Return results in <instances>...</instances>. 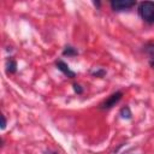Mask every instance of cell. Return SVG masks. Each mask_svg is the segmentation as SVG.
<instances>
[{"label":"cell","mask_w":154,"mask_h":154,"mask_svg":"<svg viewBox=\"0 0 154 154\" xmlns=\"http://www.w3.org/2000/svg\"><path fill=\"white\" fill-rule=\"evenodd\" d=\"M1 120H2V123H1V130H4V129L6 128V124H7L6 118H5V116H4V114H1Z\"/></svg>","instance_id":"cell-11"},{"label":"cell","mask_w":154,"mask_h":154,"mask_svg":"<svg viewBox=\"0 0 154 154\" xmlns=\"http://www.w3.org/2000/svg\"><path fill=\"white\" fill-rule=\"evenodd\" d=\"M91 75L95 76V77H99V78H102L106 75V70H103V69H96L95 71L91 72Z\"/></svg>","instance_id":"cell-9"},{"label":"cell","mask_w":154,"mask_h":154,"mask_svg":"<svg viewBox=\"0 0 154 154\" xmlns=\"http://www.w3.org/2000/svg\"><path fill=\"white\" fill-rule=\"evenodd\" d=\"M55 66H57V69H58L60 72H63L66 77H69V78H75V77H76V72H73L72 70H70L69 65H67L64 60H61V59L57 60V61H55Z\"/></svg>","instance_id":"cell-4"},{"label":"cell","mask_w":154,"mask_h":154,"mask_svg":"<svg viewBox=\"0 0 154 154\" xmlns=\"http://www.w3.org/2000/svg\"><path fill=\"white\" fill-rule=\"evenodd\" d=\"M94 5H95L96 7H100V5H101V2H100V1H94Z\"/></svg>","instance_id":"cell-12"},{"label":"cell","mask_w":154,"mask_h":154,"mask_svg":"<svg viewBox=\"0 0 154 154\" xmlns=\"http://www.w3.org/2000/svg\"><path fill=\"white\" fill-rule=\"evenodd\" d=\"M144 52L150 57V60H154V43H148V45H146Z\"/></svg>","instance_id":"cell-8"},{"label":"cell","mask_w":154,"mask_h":154,"mask_svg":"<svg viewBox=\"0 0 154 154\" xmlns=\"http://www.w3.org/2000/svg\"><path fill=\"white\" fill-rule=\"evenodd\" d=\"M6 72L10 73H16L17 72V61L13 58H8L6 61Z\"/></svg>","instance_id":"cell-5"},{"label":"cell","mask_w":154,"mask_h":154,"mask_svg":"<svg viewBox=\"0 0 154 154\" xmlns=\"http://www.w3.org/2000/svg\"><path fill=\"white\" fill-rule=\"evenodd\" d=\"M138 14L148 24H154V1H142L137 7Z\"/></svg>","instance_id":"cell-1"},{"label":"cell","mask_w":154,"mask_h":154,"mask_svg":"<svg viewBox=\"0 0 154 154\" xmlns=\"http://www.w3.org/2000/svg\"><path fill=\"white\" fill-rule=\"evenodd\" d=\"M119 114H120V117H122L123 119H131V118H132V113H131V109H130L129 106L122 107L120 111H119Z\"/></svg>","instance_id":"cell-6"},{"label":"cell","mask_w":154,"mask_h":154,"mask_svg":"<svg viewBox=\"0 0 154 154\" xmlns=\"http://www.w3.org/2000/svg\"><path fill=\"white\" fill-rule=\"evenodd\" d=\"M78 54V51L72 46H66L63 51V55L65 57H76Z\"/></svg>","instance_id":"cell-7"},{"label":"cell","mask_w":154,"mask_h":154,"mask_svg":"<svg viewBox=\"0 0 154 154\" xmlns=\"http://www.w3.org/2000/svg\"><path fill=\"white\" fill-rule=\"evenodd\" d=\"M73 90H75V93L76 94H78V95H81V94H83V88L79 85V84H77V83H73Z\"/></svg>","instance_id":"cell-10"},{"label":"cell","mask_w":154,"mask_h":154,"mask_svg":"<svg viewBox=\"0 0 154 154\" xmlns=\"http://www.w3.org/2000/svg\"><path fill=\"white\" fill-rule=\"evenodd\" d=\"M122 97H123V91H120V90L114 91V93L111 94L105 101H102V102L99 105V108H100V109H103V111L109 109V108H112L113 106H116V105L122 100Z\"/></svg>","instance_id":"cell-3"},{"label":"cell","mask_w":154,"mask_h":154,"mask_svg":"<svg viewBox=\"0 0 154 154\" xmlns=\"http://www.w3.org/2000/svg\"><path fill=\"white\" fill-rule=\"evenodd\" d=\"M149 65H150V66L154 69V60H150V61H149Z\"/></svg>","instance_id":"cell-13"},{"label":"cell","mask_w":154,"mask_h":154,"mask_svg":"<svg viewBox=\"0 0 154 154\" xmlns=\"http://www.w3.org/2000/svg\"><path fill=\"white\" fill-rule=\"evenodd\" d=\"M109 5L114 12H124V11H129L134 6H136V1H134V0H112L109 2Z\"/></svg>","instance_id":"cell-2"}]
</instances>
